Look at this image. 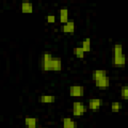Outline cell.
Wrapping results in <instances>:
<instances>
[{"label": "cell", "mask_w": 128, "mask_h": 128, "mask_svg": "<svg viewBox=\"0 0 128 128\" xmlns=\"http://www.w3.org/2000/svg\"><path fill=\"white\" fill-rule=\"evenodd\" d=\"M52 55L48 52H45L40 57V66L43 71H50L51 67V61H52Z\"/></svg>", "instance_id": "6da1fadb"}, {"label": "cell", "mask_w": 128, "mask_h": 128, "mask_svg": "<svg viewBox=\"0 0 128 128\" xmlns=\"http://www.w3.org/2000/svg\"><path fill=\"white\" fill-rule=\"evenodd\" d=\"M87 111V107L84 105L83 102L80 101H75L73 102V115L74 116H82L85 114V112Z\"/></svg>", "instance_id": "7a4b0ae2"}, {"label": "cell", "mask_w": 128, "mask_h": 128, "mask_svg": "<svg viewBox=\"0 0 128 128\" xmlns=\"http://www.w3.org/2000/svg\"><path fill=\"white\" fill-rule=\"evenodd\" d=\"M69 94L72 97H82L84 95V87L81 85H72L69 88Z\"/></svg>", "instance_id": "3957f363"}, {"label": "cell", "mask_w": 128, "mask_h": 128, "mask_svg": "<svg viewBox=\"0 0 128 128\" xmlns=\"http://www.w3.org/2000/svg\"><path fill=\"white\" fill-rule=\"evenodd\" d=\"M94 82H95V85H96L97 87H99L100 89H106V88L109 86V84H110V79H109V77L106 75V76L101 77L100 79H98V80H96V81H94Z\"/></svg>", "instance_id": "277c9868"}, {"label": "cell", "mask_w": 128, "mask_h": 128, "mask_svg": "<svg viewBox=\"0 0 128 128\" xmlns=\"http://www.w3.org/2000/svg\"><path fill=\"white\" fill-rule=\"evenodd\" d=\"M103 104V100L99 98H93L88 101V107L91 110H97L99 109Z\"/></svg>", "instance_id": "5b68a950"}, {"label": "cell", "mask_w": 128, "mask_h": 128, "mask_svg": "<svg viewBox=\"0 0 128 128\" xmlns=\"http://www.w3.org/2000/svg\"><path fill=\"white\" fill-rule=\"evenodd\" d=\"M62 68V61L59 57H53L51 61L50 71H60Z\"/></svg>", "instance_id": "8992f818"}, {"label": "cell", "mask_w": 128, "mask_h": 128, "mask_svg": "<svg viewBox=\"0 0 128 128\" xmlns=\"http://www.w3.org/2000/svg\"><path fill=\"white\" fill-rule=\"evenodd\" d=\"M61 30H62L64 33L73 34V33H74V30H75V24H74V22H73V21H68V22H66L64 25H62Z\"/></svg>", "instance_id": "52a82bcc"}, {"label": "cell", "mask_w": 128, "mask_h": 128, "mask_svg": "<svg viewBox=\"0 0 128 128\" xmlns=\"http://www.w3.org/2000/svg\"><path fill=\"white\" fill-rule=\"evenodd\" d=\"M24 123L28 128H36L37 123H38V119L35 117H25Z\"/></svg>", "instance_id": "ba28073f"}, {"label": "cell", "mask_w": 128, "mask_h": 128, "mask_svg": "<svg viewBox=\"0 0 128 128\" xmlns=\"http://www.w3.org/2000/svg\"><path fill=\"white\" fill-rule=\"evenodd\" d=\"M113 63L116 67H124L125 66V56H124V54H122L120 56H114Z\"/></svg>", "instance_id": "9c48e42d"}, {"label": "cell", "mask_w": 128, "mask_h": 128, "mask_svg": "<svg viewBox=\"0 0 128 128\" xmlns=\"http://www.w3.org/2000/svg\"><path fill=\"white\" fill-rule=\"evenodd\" d=\"M62 124H63V128H76V122L74 120H72L69 117H65L62 119Z\"/></svg>", "instance_id": "30bf717a"}, {"label": "cell", "mask_w": 128, "mask_h": 128, "mask_svg": "<svg viewBox=\"0 0 128 128\" xmlns=\"http://www.w3.org/2000/svg\"><path fill=\"white\" fill-rule=\"evenodd\" d=\"M21 11L23 13H32L33 12V5L30 2H22L21 3Z\"/></svg>", "instance_id": "8fae6325"}, {"label": "cell", "mask_w": 128, "mask_h": 128, "mask_svg": "<svg viewBox=\"0 0 128 128\" xmlns=\"http://www.w3.org/2000/svg\"><path fill=\"white\" fill-rule=\"evenodd\" d=\"M106 75H107L106 70H102V69H97V70H94L92 72V78L94 81H96V80H98L101 77H104Z\"/></svg>", "instance_id": "7c38bea8"}, {"label": "cell", "mask_w": 128, "mask_h": 128, "mask_svg": "<svg viewBox=\"0 0 128 128\" xmlns=\"http://www.w3.org/2000/svg\"><path fill=\"white\" fill-rule=\"evenodd\" d=\"M40 102L42 103H54L56 101V98L55 96L53 95H49V94H43L41 97H40Z\"/></svg>", "instance_id": "4fadbf2b"}, {"label": "cell", "mask_w": 128, "mask_h": 128, "mask_svg": "<svg viewBox=\"0 0 128 128\" xmlns=\"http://www.w3.org/2000/svg\"><path fill=\"white\" fill-rule=\"evenodd\" d=\"M59 14H60V22L61 23L65 24L66 22H68V9H66V8L61 9Z\"/></svg>", "instance_id": "5bb4252c"}, {"label": "cell", "mask_w": 128, "mask_h": 128, "mask_svg": "<svg viewBox=\"0 0 128 128\" xmlns=\"http://www.w3.org/2000/svg\"><path fill=\"white\" fill-rule=\"evenodd\" d=\"M81 48L83 49L84 52H89L91 50V43H90V38H86L83 42H82V46Z\"/></svg>", "instance_id": "9a60e30c"}, {"label": "cell", "mask_w": 128, "mask_h": 128, "mask_svg": "<svg viewBox=\"0 0 128 128\" xmlns=\"http://www.w3.org/2000/svg\"><path fill=\"white\" fill-rule=\"evenodd\" d=\"M73 53L78 57V58H83L84 57V51L81 47H75L73 49Z\"/></svg>", "instance_id": "2e32d148"}, {"label": "cell", "mask_w": 128, "mask_h": 128, "mask_svg": "<svg viewBox=\"0 0 128 128\" xmlns=\"http://www.w3.org/2000/svg\"><path fill=\"white\" fill-rule=\"evenodd\" d=\"M122 45L121 44H115L114 45V56H120L122 55Z\"/></svg>", "instance_id": "e0dca14e"}, {"label": "cell", "mask_w": 128, "mask_h": 128, "mask_svg": "<svg viewBox=\"0 0 128 128\" xmlns=\"http://www.w3.org/2000/svg\"><path fill=\"white\" fill-rule=\"evenodd\" d=\"M121 108H122V105H121L120 102H113V103L111 104V109H112V111H114V112H118Z\"/></svg>", "instance_id": "ac0fdd59"}, {"label": "cell", "mask_w": 128, "mask_h": 128, "mask_svg": "<svg viewBox=\"0 0 128 128\" xmlns=\"http://www.w3.org/2000/svg\"><path fill=\"white\" fill-rule=\"evenodd\" d=\"M121 97L124 100L128 99V87L127 86H123L121 88Z\"/></svg>", "instance_id": "d6986e66"}, {"label": "cell", "mask_w": 128, "mask_h": 128, "mask_svg": "<svg viewBox=\"0 0 128 128\" xmlns=\"http://www.w3.org/2000/svg\"><path fill=\"white\" fill-rule=\"evenodd\" d=\"M46 20H47V22H49V23H54V22L56 21V18H55L54 15L50 14V15H48V16L46 17Z\"/></svg>", "instance_id": "ffe728a7"}, {"label": "cell", "mask_w": 128, "mask_h": 128, "mask_svg": "<svg viewBox=\"0 0 128 128\" xmlns=\"http://www.w3.org/2000/svg\"><path fill=\"white\" fill-rule=\"evenodd\" d=\"M39 128H46V127H39Z\"/></svg>", "instance_id": "44dd1931"}]
</instances>
